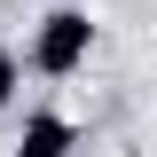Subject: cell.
I'll return each mask as SVG.
<instances>
[{"mask_svg":"<svg viewBox=\"0 0 157 157\" xmlns=\"http://www.w3.org/2000/svg\"><path fill=\"white\" fill-rule=\"evenodd\" d=\"M16 86H24V55L8 47V39H0V110L16 102Z\"/></svg>","mask_w":157,"mask_h":157,"instance_id":"3957f363","label":"cell"},{"mask_svg":"<svg viewBox=\"0 0 157 157\" xmlns=\"http://www.w3.org/2000/svg\"><path fill=\"white\" fill-rule=\"evenodd\" d=\"M86 55H94V16H86V8H55V16H39L24 63H32L39 78H71V71H86Z\"/></svg>","mask_w":157,"mask_h":157,"instance_id":"6da1fadb","label":"cell"},{"mask_svg":"<svg viewBox=\"0 0 157 157\" xmlns=\"http://www.w3.org/2000/svg\"><path fill=\"white\" fill-rule=\"evenodd\" d=\"M78 149V126L63 110H32L24 118V141H16V157H71Z\"/></svg>","mask_w":157,"mask_h":157,"instance_id":"7a4b0ae2","label":"cell"}]
</instances>
